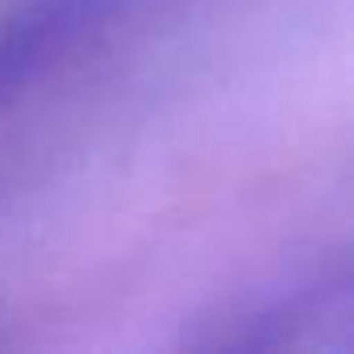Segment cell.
Returning <instances> with one entry per match:
<instances>
[{"instance_id":"1","label":"cell","mask_w":354,"mask_h":354,"mask_svg":"<svg viewBox=\"0 0 354 354\" xmlns=\"http://www.w3.org/2000/svg\"><path fill=\"white\" fill-rule=\"evenodd\" d=\"M146 0H17L0 13V104Z\"/></svg>"}]
</instances>
